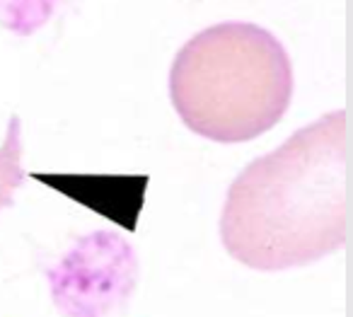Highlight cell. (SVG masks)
I'll return each instance as SVG.
<instances>
[{
	"label": "cell",
	"mask_w": 353,
	"mask_h": 317,
	"mask_svg": "<svg viewBox=\"0 0 353 317\" xmlns=\"http://www.w3.org/2000/svg\"><path fill=\"white\" fill-rule=\"evenodd\" d=\"M348 223V112L334 109L232 180L221 213V240L245 267L283 271L341 249Z\"/></svg>",
	"instance_id": "obj_1"
},
{
	"label": "cell",
	"mask_w": 353,
	"mask_h": 317,
	"mask_svg": "<svg viewBox=\"0 0 353 317\" xmlns=\"http://www.w3.org/2000/svg\"><path fill=\"white\" fill-rule=\"evenodd\" d=\"M293 64L269 30L221 22L194 35L170 68V99L189 131L213 143H247L283 119Z\"/></svg>",
	"instance_id": "obj_2"
},
{
	"label": "cell",
	"mask_w": 353,
	"mask_h": 317,
	"mask_svg": "<svg viewBox=\"0 0 353 317\" xmlns=\"http://www.w3.org/2000/svg\"><path fill=\"white\" fill-rule=\"evenodd\" d=\"M46 273L56 307L65 317H104L133 291L138 262L126 240L112 230H97Z\"/></svg>",
	"instance_id": "obj_3"
},
{
	"label": "cell",
	"mask_w": 353,
	"mask_h": 317,
	"mask_svg": "<svg viewBox=\"0 0 353 317\" xmlns=\"http://www.w3.org/2000/svg\"><path fill=\"white\" fill-rule=\"evenodd\" d=\"M25 184L22 172V122L17 114L10 117L6 143L0 146V209L12 206L15 189Z\"/></svg>",
	"instance_id": "obj_4"
}]
</instances>
